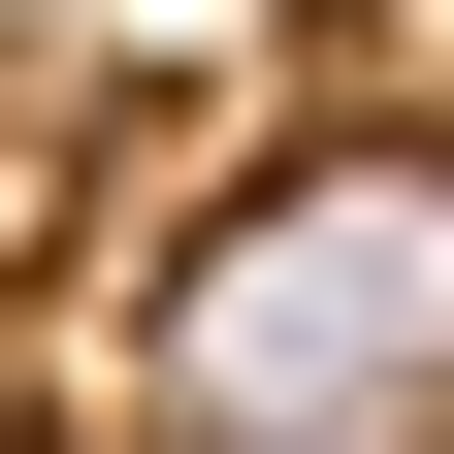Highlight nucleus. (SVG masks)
Returning a JSON list of instances; mask_svg holds the SVG:
<instances>
[{"instance_id": "nucleus-1", "label": "nucleus", "mask_w": 454, "mask_h": 454, "mask_svg": "<svg viewBox=\"0 0 454 454\" xmlns=\"http://www.w3.org/2000/svg\"><path fill=\"white\" fill-rule=\"evenodd\" d=\"M162 454H454V130H293L162 260Z\"/></svg>"}]
</instances>
